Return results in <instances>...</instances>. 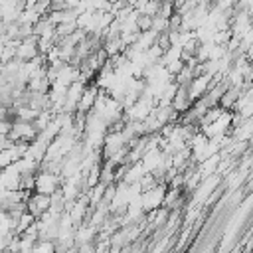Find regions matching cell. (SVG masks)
I'll use <instances>...</instances> for the list:
<instances>
[{"label":"cell","instance_id":"2e32d148","mask_svg":"<svg viewBox=\"0 0 253 253\" xmlns=\"http://www.w3.org/2000/svg\"><path fill=\"white\" fill-rule=\"evenodd\" d=\"M134 22H136V28H138V32H144V30H150V22H152V16H146V14H138Z\"/></svg>","mask_w":253,"mask_h":253},{"label":"cell","instance_id":"52a82bcc","mask_svg":"<svg viewBox=\"0 0 253 253\" xmlns=\"http://www.w3.org/2000/svg\"><path fill=\"white\" fill-rule=\"evenodd\" d=\"M170 105H172V109H176L178 113H184V111L190 109L192 99H190V95H188V87H186V85H178V89H176V93H174Z\"/></svg>","mask_w":253,"mask_h":253},{"label":"cell","instance_id":"d6986e66","mask_svg":"<svg viewBox=\"0 0 253 253\" xmlns=\"http://www.w3.org/2000/svg\"><path fill=\"white\" fill-rule=\"evenodd\" d=\"M10 128H12V119H2L0 121V136H8Z\"/></svg>","mask_w":253,"mask_h":253},{"label":"cell","instance_id":"6da1fadb","mask_svg":"<svg viewBox=\"0 0 253 253\" xmlns=\"http://www.w3.org/2000/svg\"><path fill=\"white\" fill-rule=\"evenodd\" d=\"M61 184H63V176H61V174H53V172H49V170H40V172H36L34 192L51 194V192H55Z\"/></svg>","mask_w":253,"mask_h":253},{"label":"cell","instance_id":"7402d4cb","mask_svg":"<svg viewBox=\"0 0 253 253\" xmlns=\"http://www.w3.org/2000/svg\"><path fill=\"white\" fill-rule=\"evenodd\" d=\"M79 2H81V0H65V6H67V8H75Z\"/></svg>","mask_w":253,"mask_h":253},{"label":"cell","instance_id":"e0dca14e","mask_svg":"<svg viewBox=\"0 0 253 253\" xmlns=\"http://www.w3.org/2000/svg\"><path fill=\"white\" fill-rule=\"evenodd\" d=\"M12 162H14V158H12L10 150H8V148H2V150H0V170L6 168V166L12 164Z\"/></svg>","mask_w":253,"mask_h":253},{"label":"cell","instance_id":"8992f818","mask_svg":"<svg viewBox=\"0 0 253 253\" xmlns=\"http://www.w3.org/2000/svg\"><path fill=\"white\" fill-rule=\"evenodd\" d=\"M97 85L93 83V81H89L87 85H85V89H83V93H81V97H79V101H77V111H83V113H87V111H91V107H93V103H95V97H97Z\"/></svg>","mask_w":253,"mask_h":253},{"label":"cell","instance_id":"5b68a950","mask_svg":"<svg viewBox=\"0 0 253 253\" xmlns=\"http://www.w3.org/2000/svg\"><path fill=\"white\" fill-rule=\"evenodd\" d=\"M210 79H211V75H208V73H202V75L190 79V83H188L186 87H188V95H190L192 101L200 99V97L210 89Z\"/></svg>","mask_w":253,"mask_h":253},{"label":"cell","instance_id":"7a4b0ae2","mask_svg":"<svg viewBox=\"0 0 253 253\" xmlns=\"http://www.w3.org/2000/svg\"><path fill=\"white\" fill-rule=\"evenodd\" d=\"M164 192H166V184H156L152 186L150 190L146 192H140V208L142 211H150V210H156L162 206V200H164Z\"/></svg>","mask_w":253,"mask_h":253},{"label":"cell","instance_id":"ba28073f","mask_svg":"<svg viewBox=\"0 0 253 253\" xmlns=\"http://www.w3.org/2000/svg\"><path fill=\"white\" fill-rule=\"evenodd\" d=\"M32 28H34V34L40 36V38H49V40H53V36H55V26H53L45 16H42L36 24H32Z\"/></svg>","mask_w":253,"mask_h":253},{"label":"cell","instance_id":"7c38bea8","mask_svg":"<svg viewBox=\"0 0 253 253\" xmlns=\"http://www.w3.org/2000/svg\"><path fill=\"white\" fill-rule=\"evenodd\" d=\"M42 16L36 12V10H32V8H24L20 14H18V24H36L38 20H40Z\"/></svg>","mask_w":253,"mask_h":253},{"label":"cell","instance_id":"3957f363","mask_svg":"<svg viewBox=\"0 0 253 253\" xmlns=\"http://www.w3.org/2000/svg\"><path fill=\"white\" fill-rule=\"evenodd\" d=\"M36 128L30 121H20V119H14L12 121V128L8 132V138L10 140H26V142H32L36 138Z\"/></svg>","mask_w":253,"mask_h":253},{"label":"cell","instance_id":"ac0fdd59","mask_svg":"<svg viewBox=\"0 0 253 253\" xmlns=\"http://www.w3.org/2000/svg\"><path fill=\"white\" fill-rule=\"evenodd\" d=\"M182 65H184V61L182 59H174V61H170V63H166L164 67L168 69V73H172V75H176L180 69H182Z\"/></svg>","mask_w":253,"mask_h":253},{"label":"cell","instance_id":"ffe728a7","mask_svg":"<svg viewBox=\"0 0 253 253\" xmlns=\"http://www.w3.org/2000/svg\"><path fill=\"white\" fill-rule=\"evenodd\" d=\"M63 8H67L65 0H49V10H63Z\"/></svg>","mask_w":253,"mask_h":253},{"label":"cell","instance_id":"44dd1931","mask_svg":"<svg viewBox=\"0 0 253 253\" xmlns=\"http://www.w3.org/2000/svg\"><path fill=\"white\" fill-rule=\"evenodd\" d=\"M2 119H8V107L0 103V121H2Z\"/></svg>","mask_w":253,"mask_h":253},{"label":"cell","instance_id":"8fae6325","mask_svg":"<svg viewBox=\"0 0 253 253\" xmlns=\"http://www.w3.org/2000/svg\"><path fill=\"white\" fill-rule=\"evenodd\" d=\"M103 49H105V53L107 55H115V53H119V51H123V42H121V38L117 36V38H109V40H103V45H101Z\"/></svg>","mask_w":253,"mask_h":253},{"label":"cell","instance_id":"9a60e30c","mask_svg":"<svg viewBox=\"0 0 253 253\" xmlns=\"http://www.w3.org/2000/svg\"><path fill=\"white\" fill-rule=\"evenodd\" d=\"M34 182H36V172H24V174H20V186L18 188H22V190H34Z\"/></svg>","mask_w":253,"mask_h":253},{"label":"cell","instance_id":"5bb4252c","mask_svg":"<svg viewBox=\"0 0 253 253\" xmlns=\"http://www.w3.org/2000/svg\"><path fill=\"white\" fill-rule=\"evenodd\" d=\"M34 219H36V217H34V215H32V213L26 210V211H24V213L18 217V223H16L14 233H16V235H20V233H22V231H24V229H26V227H28V225L34 221Z\"/></svg>","mask_w":253,"mask_h":253},{"label":"cell","instance_id":"603a6c76","mask_svg":"<svg viewBox=\"0 0 253 253\" xmlns=\"http://www.w3.org/2000/svg\"><path fill=\"white\" fill-rule=\"evenodd\" d=\"M8 2H10V0H0V6H2V4H8Z\"/></svg>","mask_w":253,"mask_h":253},{"label":"cell","instance_id":"30bf717a","mask_svg":"<svg viewBox=\"0 0 253 253\" xmlns=\"http://www.w3.org/2000/svg\"><path fill=\"white\" fill-rule=\"evenodd\" d=\"M142 174H144V168H142V164H140V160H138V162H132V164H126V170H125V176H123V182H126V184H132V182H138Z\"/></svg>","mask_w":253,"mask_h":253},{"label":"cell","instance_id":"4fadbf2b","mask_svg":"<svg viewBox=\"0 0 253 253\" xmlns=\"http://www.w3.org/2000/svg\"><path fill=\"white\" fill-rule=\"evenodd\" d=\"M150 30H154L156 34H162V32H168V18L164 16H152V22H150Z\"/></svg>","mask_w":253,"mask_h":253},{"label":"cell","instance_id":"277c9868","mask_svg":"<svg viewBox=\"0 0 253 253\" xmlns=\"http://www.w3.org/2000/svg\"><path fill=\"white\" fill-rule=\"evenodd\" d=\"M47 208H49V194L34 192V194L28 198V202H26V210H28L34 217H40Z\"/></svg>","mask_w":253,"mask_h":253},{"label":"cell","instance_id":"9c48e42d","mask_svg":"<svg viewBox=\"0 0 253 253\" xmlns=\"http://www.w3.org/2000/svg\"><path fill=\"white\" fill-rule=\"evenodd\" d=\"M239 93H241V89H237V87H227L223 93H221V97H219V101H217V105L223 109V111H231L233 109V105H235V101H237V97H239Z\"/></svg>","mask_w":253,"mask_h":253}]
</instances>
